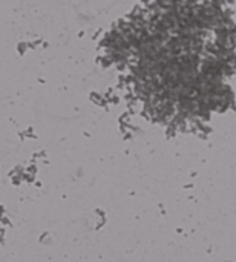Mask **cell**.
Here are the masks:
<instances>
[{
  "label": "cell",
  "mask_w": 236,
  "mask_h": 262,
  "mask_svg": "<svg viewBox=\"0 0 236 262\" xmlns=\"http://www.w3.org/2000/svg\"><path fill=\"white\" fill-rule=\"evenodd\" d=\"M236 28L213 0H175L147 25L143 74L155 98L201 111L226 103Z\"/></svg>",
  "instance_id": "cell-1"
}]
</instances>
